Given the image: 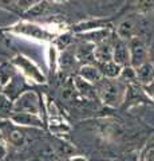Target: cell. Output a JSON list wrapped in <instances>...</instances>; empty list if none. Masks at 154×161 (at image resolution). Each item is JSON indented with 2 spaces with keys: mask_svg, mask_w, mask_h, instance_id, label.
<instances>
[{
  "mask_svg": "<svg viewBox=\"0 0 154 161\" xmlns=\"http://www.w3.org/2000/svg\"><path fill=\"white\" fill-rule=\"evenodd\" d=\"M149 148H154V134H153V137L149 140V142H147V149Z\"/></svg>",
  "mask_w": 154,
  "mask_h": 161,
  "instance_id": "35",
  "label": "cell"
},
{
  "mask_svg": "<svg viewBox=\"0 0 154 161\" xmlns=\"http://www.w3.org/2000/svg\"><path fill=\"white\" fill-rule=\"evenodd\" d=\"M47 128L54 134H66L71 130V126L63 118H50L47 121Z\"/></svg>",
  "mask_w": 154,
  "mask_h": 161,
  "instance_id": "20",
  "label": "cell"
},
{
  "mask_svg": "<svg viewBox=\"0 0 154 161\" xmlns=\"http://www.w3.org/2000/svg\"><path fill=\"white\" fill-rule=\"evenodd\" d=\"M121 161H140V156H138L137 152H131V153H127L125 154L122 158H119Z\"/></svg>",
  "mask_w": 154,
  "mask_h": 161,
  "instance_id": "31",
  "label": "cell"
},
{
  "mask_svg": "<svg viewBox=\"0 0 154 161\" xmlns=\"http://www.w3.org/2000/svg\"><path fill=\"white\" fill-rule=\"evenodd\" d=\"M154 9V0H137V11L138 14L146 15Z\"/></svg>",
  "mask_w": 154,
  "mask_h": 161,
  "instance_id": "26",
  "label": "cell"
},
{
  "mask_svg": "<svg viewBox=\"0 0 154 161\" xmlns=\"http://www.w3.org/2000/svg\"><path fill=\"white\" fill-rule=\"evenodd\" d=\"M47 2H50V3H56V4H62V3L68 2V0H47Z\"/></svg>",
  "mask_w": 154,
  "mask_h": 161,
  "instance_id": "36",
  "label": "cell"
},
{
  "mask_svg": "<svg viewBox=\"0 0 154 161\" xmlns=\"http://www.w3.org/2000/svg\"><path fill=\"white\" fill-rule=\"evenodd\" d=\"M40 2H43V0H16V9L26 14Z\"/></svg>",
  "mask_w": 154,
  "mask_h": 161,
  "instance_id": "27",
  "label": "cell"
},
{
  "mask_svg": "<svg viewBox=\"0 0 154 161\" xmlns=\"http://www.w3.org/2000/svg\"><path fill=\"white\" fill-rule=\"evenodd\" d=\"M129 50H130V66L134 69L142 66L143 63L149 62V48L146 46L145 40L141 36H133L127 40Z\"/></svg>",
  "mask_w": 154,
  "mask_h": 161,
  "instance_id": "5",
  "label": "cell"
},
{
  "mask_svg": "<svg viewBox=\"0 0 154 161\" xmlns=\"http://www.w3.org/2000/svg\"><path fill=\"white\" fill-rule=\"evenodd\" d=\"M98 98L99 101L110 108H118L125 102L126 93H127V85L123 83L119 79H110V78H102L95 85Z\"/></svg>",
  "mask_w": 154,
  "mask_h": 161,
  "instance_id": "2",
  "label": "cell"
},
{
  "mask_svg": "<svg viewBox=\"0 0 154 161\" xmlns=\"http://www.w3.org/2000/svg\"><path fill=\"white\" fill-rule=\"evenodd\" d=\"M111 35H113V28H101V30H93V31L79 34L77 36L81 38L82 42H87V43H91L94 46H97V44L110 39Z\"/></svg>",
  "mask_w": 154,
  "mask_h": 161,
  "instance_id": "13",
  "label": "cell"
},
{
  "mask_svg": "<svg viewBox=\"0 0 154 161\" xmlns=\"http://www.w3.org/2000/svg\"><path fill=\"white\" fill-rule=\"evenodd\" d=\"M8 154V147H7V141H4L2 137H0V161L6 160Z\"/></svg>",
  "mask_w": 154,
  "mask_h": 161,
  "instance_id": "29",
  "label": "cell"
},
{
  "mask_svg": "<svg viewBox=\"0 0 154 161\" xmlns=\"http://www.w3.org/2000/svg\"><path fill=\"white\" fill-rule=\"evenodd\" d=\"M19 73H20L28 82L36 83V85H46L47 83V75L42 71V69L34 62L32 59L23 54H16L9 60Z\"/></svg>",
  "mask_w": 154,
  "mask_h": 161,
  "instance_id": "3",
  "label": "cell"
},
{
  "mask_svg": "<svg viewBox=\"0 0 154 161\" xmlns=\"http://www.w3.org/2000/svg\"><path fill=\"white\" fill-rule=\"evenodd\" d=\"M72 35L74 34L70 31V30H67V31L59 34L58 36L55 38V40L52 42V44L59 50V51H64V50H67L68 46H70L71 39H72Z\"/></svg>",
  "mask_w": 154,
  "mask_h": 161,
  "instance_id": "23",
  "label": "cell"
},
{
  "mask_svg": "<svg viewBox=\"0 0 154 161\" xmlns=\"http://www.w3.org/2000/svg\"><path fill=\"white\" fill-rule=\"evenodd\" d=\"M94 55H95V62L97 63L111 62L113 58H114V46H113L111 38L105 40V42L97 44L95 50H94Z\"/></svg>",
  "mask_w": 154,
  "mask_h": 161,
  "instance_id": "14",
  "label": "cell"
},
{
  "mask_svg": "<svg viewBox=\"0 0 154 161\" xmlns=\"http://www.w3.org/2000/svg\"><path fill=\"white\" fill-rule=\"evenodd\" d=\"M145 161H154V148H149L145 153Z\"/></svg>",
  "mask_w": 154,
  "mask_h": 161,
  "instance_id": "32",
  "label": "cell"
},
{
  "mask_svg": "<svg viewBox=\"0 0 154 161\" xmlns=\"http://www.w3.org/2000/svg\"><path fill=\"white\" fill-rule=\"evenodd\" d=\"M135 31H137V27H135V22L133 19H125L122 20L121 23L117 26L115 28V35L122 39V40H127L131 39L133 36H135Z\"/></svg>",
  "mask_w": 154,
  "mask_h": 161,
  "instance_id": "16",
  "label": "cell"
},
{
  "mask_svg": "<svg viewBox=\"0 0 154 161\" xmlns=\"http://www.w3.org/2000/svg\"><path fill=\"white\" fill-rule=\"evenodd\" d=\"M113 46H114V58H113L114 62L121 64L122 67L130 66V50H129V44L126 40H122L117 36L113 40Z\"/></svg>",
  "mask_w": 154,
  "mask_h": 161,
  "instance_id": "11",
  "label": "cell"
},
{
  "mask_svg": "<svg viewBox=\"0 0 154 161\" xmlns=\"http://www.w3.org/2000/svg\"><path fill=\"white\" fill-rule=\"evenodd\" d=\"M149 60L154 64V43L151 44L150 47H149Z\"/></svg>",
  "mask_w": 154,
  "mask_h": 161,
  "instance_id": "33",
  "label": "cell"
},
{
  "mask_svg": "<svg viewBox=\"0 0 154 161\" xmlns=\"http://www.w3.org/2000/svg\"><path fill=\"white\" fill-rule=\"evenodd\" d=\"M16 74H18V70L11 62L0 63V86H2V89L6 86ZM0 92H2V90H0Z\"/></svg>",
  "mask_w": 154,
  "mask_h": 161,
  "instance_id": "19",
  "label": "cell"
},
{
  "mask_svg": "<svg viewBox=\"0 0 154 161\" xmlns=\"http://www.w3.org/2000/svg\"><path fill=\"white\" fill-rule=\"evenodd\" d=\"M48 3L47 0H43V2H40L39 4H36L35 7H32L29 11L26 12V15H29L31 18H38V16H42V15L47 11V8H48Z\"/></svg>",
  "mask_w": 154,
  "mask_h": 161,
  "instance_id": "25",
  "label": "cell"
},
{
  "mask_svg": "<svg viewBox=\"0 0 154 161\" xmlns=\"http://www.w3.org/2000/svg\"><path fill=\"white\" fill-rule=\"evenodd\" d=\"M135 71H137V80L141 86L149 85L154 80V64L150 62V60L146 63H143L142 66L137 67Z\"/></svg>",
  "mask_w": 154,
  "mask_h": 161,
  "instance_id": "17",
  "label": "cell"
},
{
  "mask_svg": "<svg viewBox=\"0 0 154 161\" xmlns=\"http://www.w3.org/2000/svg\"><path fill=\"white\" fill-rule=\"evenodd\" d=\"M77 75L82 77L83 79H86L87 82H90L93 85H97L99 80L103 78L98 66H97V63L95 64H83V66L78 69Z\"/></svg>",
  "mask_w": 154,
  "mask_h": 161,
  "instance_id": "15",
  "label": "cell"
},
{
  "mask_svg": "<svg viewBox=\"0 0 154 161\" xmlns=\"http://www.w3.org/2000/svg\"><path fill=\"white\" fill-rule=\"evenodd\" d=\"M0 8L13 11V8H16V0H0Z\"/></svg>",
  "mask_w": 154,
  "mask_h": 161,
  "instance_id": "30",
  "label": "cell"
},
{
  "mask_svg": "<svg viewBox=\"0 0 154 161\" xmlns=\"http://www.w3.org/2000/svg\"><path fill=\"white\" fill-rule=\"evenodd\" d=\"M143 92H145L146 97L151 101V102H154V80L153 82H150L149 85H145V86H142Z\"/></svg>",
  "mask_w": 154,
  "mask_h": 161,
  "instance_id": "28",
  "label": "cell"
},
{
  "mask_svg": "<svg viewBox=\"0 0 154 161\" xmlns=\"http://www.w3.org/2000/svg\"><path fill=\"white\" fill-rule=\"evenodd\" d=\"M72 82H74V86H75L77 94H79L82 98L87 99V101H95V99L99 101L95 85L87 82L86 79H83L82 77H79V75H77V74L74 75Z\"/></svg>",
  "mask_w": 154,
  "mask_h": 161,
  "instance_id": "10",
  "label": "cell"
},
{
  "mask_svg": "<svg viewBox=\"0 0 154 161\" xmlns=\"http://www.w3.org/2000/svg\"><path fill=\"white\" fill-rule=\"evenodd\" d=\"M101 28H113L111 19L107 18H91L86 19L82 22H78L77 24L70 27V31L74 35H79L87 31H93V30H101Z\"/></svg>",
  "mask_w": 154,
  "mask_h": 161,
  "instance_id": "7",
  "label": "cell"
},
{
  "mask_svg": "<svg viewBox=\"0 0 154 161\" xmlns=\"http://www.w3.org/2000/svg\"><path fill=\"white\" fill-rule=\"evenodd\" d=\"M13 114V101L0 93V121H8Z\"/></svg>",
  "mask_w": 154,
  "mask_h": 161,
  "instance_id": "21",
  "label": "cell"
},
{
  "mask_svg": "<svg viewBox=\"0 0 154 161\" xmlns=\"http://www.w3.org/2000/svg\"><path fill=\"white\" fill-rule=\"evenodd\" d=\"M119 80H122L123 83H126L127 86L129 85H134V83H138L137 80V71L133 66H125L122 69L121 75H119Z\"/></svg>",
  "mask_w": 154,
  "mask_h": 161,
  "instance_id": "24",
  "label": "cell"
},
{
  "mask_svg": "<svg viewBox=\"0 0 154 161\" xmlns=\"http://www.w3.org/2000/svg\"><path fill=\"white\" fill-rule=\"evenodd\" d=\"M59 54L61 51L52 43H50L47 47V67L51 74L56 73V69H59Z\"/></svg>",
  "mask_w": 154,
  "mask_h": 161,
  "instance_id": "22",
  "label": "cell"
},
{
  "mask_svg": "<svg viewBox=\"0 0 154 161\" xmlns=\"http://www.w3.org/2000/svg\"><path fill=\"white\" fill-rule=\"evenodd\" d=\"M94 50H95V46L91 43L82 42L81 44H78L77 48L74 50L77 63H79L81 66H83V64H95L97 62H95Z\"/></svg>",
  "mask_w": 154,
  "mask_h": 161,
  "instance_id": "12",
  "label": "cell"
},
{
  "mask_svg": "<svg viewBox=\"0 0 154 161\" xmlns=\"http://www.w3.org/2000/svg\"><path fill=\"white\" fill-rule=\"evenodd\" d=\"M29 90V86H28V80L23 77V75L18 71V74L15 75V77L9 80V82L2 89V92L4 95H7V97L11 99V101H15L16 98H19L20 95Z\"/></svg>",
  "mask_w": 154,
  "mask_h": 161,
  "instance_id": "8",
  "label": "cell"
},
{
  "mask_svg": "<svg viewBox=\"0 0 154 161\" xmlns=\"http://www.w3.org/2000/svg\"><path fill=\"white\" fill-rule=\"evenodd\" d=\"M68 161H88L87 157H84V156H74V157H71Z\"/></svg>",
  "mask_w": 154,
  "mask_h": 161,
  "instance_id": "34",
  "label": "cell"
},
{
  "mask_svg": "<svg viewBox=\"0 0 154 161\" xmlns=\"http://www.w3.org/2000/svg\"><path fill=\"white\" fill-rule=\"evenodd\" d=\"M43 161H55V160H43Z\"/></svg>",
  "mask_w": 154,
  "mask_h": 161,
  "instance_id": "37",
  "label": "cell"
},
{
  "mask_svg": "<svg viewBox=\"0 0 154 161\" xmlns=\"http://www.w3.org/2000/svg\"><path fill=\"white\" fill-rule=\"evenodd\" d=\"M3 31L8 34H13L18 36H23L27 39H31L34 42L39 43H52L58 35L54 34L51 30L47 27V24H38L35 22H29V20H19V22L11 24Z\"/></svg>",
  "mask_w": 154,
  "mask_h": 161,
  "instance_id": "1",
  "label": "cell"
},
{
  "mask_svg": "<svg viewBox=\"0 0 154 161\" xmlns=\"http://www.w3.org/2000/svg\"><path fill=\"white\" fill-rule=\"evenodd\" d=\"M97 66H98L103 78H110V79H118L119 75H121L122 69H123L121 64L115 63L114 60H111V62H105V63H97Z\"/></svg>",
  "mask_w": 154,
  "mask_h": 161,
  "instance_id": "18",
  "label": "cell"
},
{
  "mask_svg": "<svg viewBox=\"0 0 154 161\" xmlns=\"http://www.w3.org/2000/svg\"><path fill=\"white\" fill-rule=\"evenodd\" d=\"M42 109L44 113V101L35 90H31V89L24 92L20 97L13 101V112L32 113L44 118V115L42 114Z\"/></svg>",
  "mask_w": 154,
  "mask_h": 161,
  "instance_id": "4",
  "label": "cell"
},
{
  "mask_svg": "<svg viewBox=\"0 0 154 161\" xmlns=\"http://www.w3.org/2000/svg\"><path fill=\"white\" fill-rule=\"evenodd\" d=\"M117 161H121V160H117Z\"/></svg>",
  "mask_w": 154,
  "mask_h": 161,
  "instance_id": "38",
  "label": "cell"
},
{
  "mask_svg": "<svg viewBox=\"0 0 154 161\" xmlns=\"http://www.w3.org/2000/svg\"><path fill=\"white\" fill-rule=\"evenodd\" d=\"M9 121L20 128H31V129H44L46 128V119L38 114H32V113H19V112H13L11 115Z\"/></svg>",
  "mask_w": 154,
  "mask_h": 161,
  "instance_id": "6",
  "label": "cell"
},
{
  "mask_svg": "<svg viewBox=\"0 0 154 161\" xmlns=\"http://www.w3.org/2000/svg\"><path fill=\"white\" fill-rule=\"evenodd\" d=\"M0 133L4 136V138L8 144H11L12 147L20 148L26 142V134L22 130L20 126L13 125L11 121H4V125L0 128Z\"/></svg>",
  "mask_w": 154,
  "mask_h": 161,
  "instance_id": "9",
  "label": "cell"
}]
</instances>
